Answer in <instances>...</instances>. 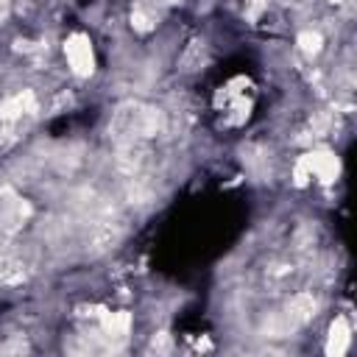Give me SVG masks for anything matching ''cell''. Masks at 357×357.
Returning a JSON list of instances; mask_svg holds the SVG:
<instances>
[{
    "label": "cell",
    "mask_w": 357,
    "mask_h": 357,
    "mask_svg": "<svg viewBox=\"0 0 357 357\" xmlns=\"http://www.w3.org/2000/svg\"><path fill=\"white\" fill-rule=\"evenodd\" d=\"M165 131V114L162 109L142 103V100H123L112 112L109 123V137L123 145V142H151Z\"/></svg>",
    "instance_id": "cell-1"
},
{
    "label": "cell",
    "mask_w": 357,
    "mask_h": 357,
    "mask_svg": "<svg viewBox=\"0 0 357 357\" xmlns=\"http://www.w3.org/2000/svg\"><path fill=\"white\" fill-rule=\"evenodd\" d=\"M340 173V162L332 151L326 148H315V151H307L304 156H298L296 167H293V178H296V187H304L310 178H318L324 184H332Z\"/></svg>",
    "instance_id": "cell-2"
},
{
    "label": "cell",
    "mask_w": 357,
    "mask_h": 357,
    "mask_svg": "<svg viewBox=\"0 0 357 357\" xmlns=\"http://www.w3.org/2000/svg\"><path fill=\"white\" fill-rule=\"evenodd\" d=\"M39 112V103H36V95L31 89H20L14 95H8L6 100H0V123L11 126V128H25Z\"/></svg>",
    "instance_id": "cell-3"
},
{
    "label": "cell",
    "mask_w": 357,
    "mask_h": 357,
    "mask_svg": "<svg viewBox=\"0 0 357 357\" xmlns=\"http://www.w3.org/2000/svg\"><path fill=\"white\" fill-rule=\"evenodd\" d=\"M296 279V265L290 259H268L257 268V284L262 293H284Z\"/></svg>",
    "instance_id": "cell-4"
},
{
    "label": "cell",
    "mask_w": 357,
    "mask_h": 357,
    "mask_svg": "<svg viewBox=\"0 0 357 357\" xmlns=\"http://www.w3.org/2000/svg\"><path fill=\"white\" fill-rule=\"evenodd\" d=\"M64 56L70 70L78 78H89L95 73V53H92V42L86 33H70L64 39Z\"/></svg>",
    "instance_id": "cell-5"
},
{
    "label": "cell",
    "mask_w": 357,
    "mask_h": 357,
    "mask_svg": "<svg viewBox=\"0 0 357 357\" xmlns=\"http://www.w3.org/2000/svg\"><path fill=\"white\" fill-rule=\"evenodd\" d=\"M98 321H100V335H103V340L109 343V346H123L126 340H128V332H131V315L128 312H100L98 315Z\"/></svg>",
    "instance_id": "cell-6"
},
{
    "label": "cell",
    "mask_w": 357,
    "mask_h": 357,
    "mask_svg": "<svg viewBox=\"0 0 357 357\" xmlns=\"http://www.w3.org/2000/svg\"><path fill=\"white\" fill-rule=\"evenodd\" d=\"M282 312H284V318L293 324V329H298V326H304V324H310V321L315 318L318 301L312 298V293H296V296L287 298V304H284Z\"/></svg>",
    "instance_id": "cell-7"
},
{
    "label": "cell",
    "mask_w": 357,
    "mask_h": 357,
    "mask_svg": "<svg viewBox=\"0 0 357 357\" xmlns=\"http://www.w3.org/2000/svg\"><path fill=\"white\" fill-rule=\"evenodd\" d=\"M349 343H351V329H349V321L343 315H337L332 324H329V335H326V346L324 351L329 357H340L349 351Z\"/></svg>",
    "instance_id": "cell-8"
},
{
    "label": "cell",
    "mask_w": 357,
    "mask_h": 357,
    "mask_svg": "<svg viewBox=\"0 0 357 357\" xmlns=\"http://www.w3.org/2000/svg\"><path fill=\"white\" fill-rule=\"evenodd\" d=\"M114 243H117V229L109 226V223H95V226L86 231V251H89L92 257L109 251Z\"/></svg>",
    "instance_id": "cell-9"
},
{
    "label": "cell",
    "mask_w": 357,
    "mask_h": 357,
    "mask_svg": "<svg viewBox=\"0 0 357 357\" xmlns=\"http://www.w3.org/2000/svg\"><path fill=\"white\" fill-rule=\"evenodd\" d=\"M28 276V265L20 257H0V284H22Z\"/></svg>",
    "instance_id": "cell-10"
},
{
    "label": "cell",
    "mask_w": 357,
    "mask_h": 357,
    "mask_svg": "<svg viewBox=\"0 0 357 357\" xmlns=\"http://www.w3.org/2000/svg\"><path fill=\"white\" fill-rule=\"evenodd\" d=\"M28 215H31V206H28L25 201L14 198V201H8L6 212H3V223H6L8 231H14V229H20V226L28 220Z\"/></svg>",
    "instance_id": "cell-11"
},
{
    "label": "cell",
    "mask_w": 357,
    "mask_h": 357,
    "mask_svg": "<svg viewBox=\"0 0 357 357\" xmlns=\"http://www.w3.org/2000/svg\"><path fill=\"white\" fill-rule=\"evenodd\" d=\"M131 28H134L137 33L153 31V28H156V14H153L145 3H137V6L131 8Z\"/></svg>",
    "instance_id": "cell-12"
},
{
    "label": "cell",
    "mask_w": 357,
    "mask_h": 357,
    "mask_svg": "<svg viewBox=\"0 0 357 357\" xmlns=\"http://www.w3.org/2000/svg\"><path fill=\"white\" fill-rule=\"evenodd\" d=\"M296 42H298V50H301L307 59H312V56H318V53H321L324 36H321V31H301Z\"/></svg>",
    "instance_id": "cell-13"
},
{
    "label": "cell",
    "mask_w": 357,
    "mask_h": 357,
    "mask_svg": "<svg viewBox=\"0 0 357 357\" xmlns=\"http://www.w3.org/2000/svg\"><path fill=\"white\" fill-rule=\"evenodd\" d=\"M201 59H204V45H201V42H192L190 50H187L184 59H181V67H184V70H195V67H201Z\"/></svg>",
    "instance_id": "cell-14"
},
{
    "label": "cell",
    "mask_w": 357,
    "mask_h": 357,
    "mask_svg": "<svg viewBox=\"0 0 357 357\" xmlns=\"http://www.w3.org/2000/svg\"><path fill=\"white\" fill-rule=\"evenodd\" d=\"M268 3H271V0H248V6H245V17H248L251 22H257L259 14L268 8Z\"/></svg>",
    "instance_id": "cell-15"
},
{
    "label": "cell",
    "mask_w": 357,
    "mask_h": 357,
    "mask_svg": "<svg viewBox=\"0 0 357 357\" xmlns=\"http://www.w3.org/2000/svg\"><path fill=\"white\" fill-rule=\"evenodd\" d=\"M173 346H170V335L167 332H159V335H153V340H151V351H170Z\"/></svg>",
    "instance_id": "cell-16"
},
{
    "label": "cell",
    "mask_w": 357,
    "mask_h": 357,
    "mask_svg": "<svg viewBox=\"0 0 357 357\" xmlns=\"http://www.w3.org/2000/svg\"><path fill=\"white\" fill-rule=\"evenodd\" d=\"M162 3H167V6H173V3H178V0H162Z\"/></svg>",
    "instance_id": "cell-17"
},
{
    "label": "cell",
    "mask_w": 357,
    "mask_h": 357,
    "mask_svg": "<svg viewBox=\"0 0 357 357\" xmlns=\"http://www.w3.org/2000/svg\"><path fill=\"white\" fill-rule=\"evenodd\" d=\"M329 3H335V6H337V3H343V0H329Z\"/></svg>",
    "instance_id": "cell-18"
},
{
    "label": "cell",
    "mask_w": 357,
    "mask_h": 357,
    "mask_svg": "<svg viewBox=\"0 0 357 357\" xmlns=\"http://www.w3.org/2000/svg\"><path fill=\"white\" fill-rule=\"evenodd\" d=\"M0 3H3V0H0Z\"/></svg>",
    "instance_id": "cell-19"
}]
</instances>
